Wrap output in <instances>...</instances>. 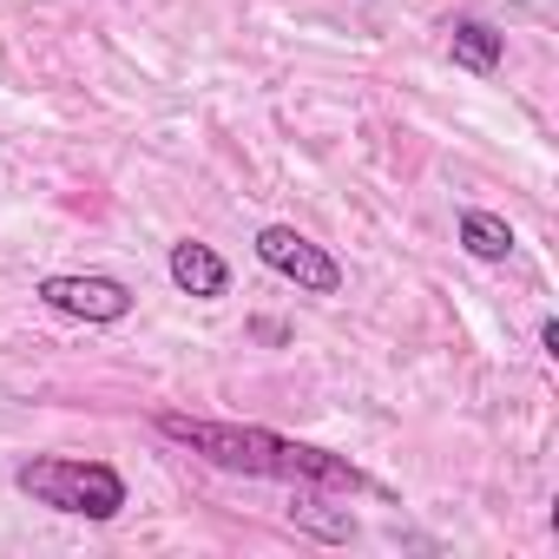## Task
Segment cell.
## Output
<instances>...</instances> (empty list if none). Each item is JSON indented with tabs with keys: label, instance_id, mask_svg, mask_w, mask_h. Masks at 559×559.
I'll return each instance as SVG.
<instances>
[{
	"label": "cell",
	"instance_id": "cell-1",
	"mask_svg": "<svg viewBox=\"0 0 559 559\" xmlns=\"http://www.w3.org/2000/svg\"><path fill=\"white\" fill-rule=\"evenodd\" d=\"M158 435H171L178 448L204 454L224 474H257V480H297V487H343V493H369V474L349 467L330 448L310 441H284L270 428H243V421H204V415H158Z\"/></svg>",
	"mask_w": 559,
	"mask_h": 559
},
{
	"label": "cell",
	"instance_id": "cell-2",
	"mask_svg": "<svg viewBox=\"0 0 559 559\" xmlns=\"http://www.w3.org/2000/svg\"><path fill=\"white\" fill-rule=\"evenodd\" d=\"M14 487L34 507L73 513V520H119L126 507V474L106 461H80V454H34L14 467Z\"/></svg>",
	"mask_w": 559,
	"mask_h": 559
},
{
	"label": "cell",
	"instance_id": "cell-3",
	"mask_svg": "<svg viewBox=\"0 0 559 559\" xmlns=\"http://www.w3.org/2000/svg\"><path fill=\"white\" fill-rule=\"evenodd\" d=\"M257 263L276 270L284 284H297L304 297H336L343 290V263L323 243H310L297 224H263L257 230Z\"/></svg>",
	"mask_w": 559,
	"mask_h": 559
},
{
	"label": "cell",
	"instance_id": "cell-4",
	"mask_svg": "<svg viewBox=\"0 0 559 559\" xmlns=\"http://www.w3.org/2000/svg\"><path fill=\"white\" fill-rule=\"evenodd\" d=\"M34 297L60 317H80V323H126L132 317V290L119 276H40Z\"/></svg>",
	"mask_w": 559,
	"mask_h": 559
},
{
	"label": "cell",
	"instance_id": "cell-5",
	"mask_svg": "<svg viewBox=\"0 0 559 559\" xmlns=\"http://www.w3.org/2000/svg\"><path fill=\"white\" fill-rule=\"evenodd\" d=\"M165 270H171V284H178L185 297H204V304L230 290V263H224L211 243H198V237L171 243V263H165Z\"/></svg>",
	"mask_w": 559,
	"mask_h": 559
},
{
	"label": "cell",
	"instance_id": "cell-6",
	"mask_svg": "<svg viewBox=\"0 0 559 559\" xmlns=\"http://www.w3.org/2000/svg\"><path fill=\"white\" fill-rule=\"evenodd\" d=\"M448 53H454V67H467V73H493V67L507 60V34L487 27V21H454V27H448Z\"/></svg>",
	"mask_w": 559,
	"mask_h": 559
},
{
	"label": "cell",
	"instance_id": "cell-7",
	"mask_svg": "<svg viewBox=\"0 0 559 559\" xmlns=\"http://www.w3.org/2000/svg\"><path fill=\"white\" fill-rule=\"evenodd\" d=\"M461 250L480 257V263H507V257H513V224H507L500 211L467 204V211H461Z\"/></svg>",
	"mask_w": 559,
	"mask_h": 559
},
{
	"label": "cell",
	"instance_id": "cell-8",
	"mask_svg": "<svg viewBox=\"0 0 559 559\" xmlns=\"http://www.w3.org/2000/svg\"><path fill=\"white\" fill-rule=\"evenodd\" d=\"M290 520H297L304 533H317V539H356V520H349V513H336V507H323L310 487H297V507H290Z\"/></svg>",
	"mask_w": 559,
	"mask_h": 559
},
{
	"label": "cell",
	"instance_id": "cell-9",
	"mask_svg": "<svg viewBox=\"0 0 559 559\" xmlns=\"http://www.w3.org/2000/svg\"><path fill=\"white\" fill-rule=\"evenodd\" d=\"M539 349H546V356H559V323H552V317L539 323Z\"/></svg>",
	"mask_w": 559,
	"mask_h": 559
}]
</instances>
